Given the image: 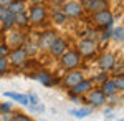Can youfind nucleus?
<instances>
[{
    "mask_svg": "<svg viewBox=\"0 0 124 121\" xmlns=\"http://www.w3.org/2000/svg\"><path fill=\"white\" fill-rule=\"evenodd\" d=\"M60 65L63 70H76L81 65V55L78 53V50H66L63 55L60 56Z\"/></svg>",
    "mask_w": 124,
    "mask_h": 121,
    "instance_id": "1",
    "label": "nucleus"
},
{
    "mask_svg": "<svg viewBox=\"0 0 124 121\" xmlns=\"http://www.w3.org/2000/svg\"><path fill=\"white\" fill-rule=\"evenodd\" d=\"M96 52H98V45L94 40L85 38L78 42V53L81 55V58H91L93 55H96Z\"/></svg>",
    "mask_w": 124,
    "mask_h": 121,
    "instance_id": "2",
    "label": "nucleus"
},
{
    "mask_svg": "<svg viewBox=\"0 0 124 121\" xmlns=\"http://www.w3.org/2000/svg\"><path fill=\"white\" fill-rule=\"evenodd\" d=\"M48 17V12H46V7L45 5H41V3H35L31 9H30V23H33V25H40L41 22H45Z\"/></svg>",
    "mask_w": 124,
    "mask_h": 121,
    "instance_id": "3",
    "label": "nucleus"
},
{
    "mask_svg": "<svg viewBox=\"0 0 124 121\" xmlns=\"http://www.w3.org/2000/svg\"><path fill=\"white\" fill-rule=\"evenodd\" d=\"M91 15H93V22H94L96 27L106 28L108 25H113V23H114V15L111 13L109 9L101 10V12H96V13H91Z\"/></svg>",
    "mask_w": 124,
    "mask_h": 121,
    "instance_id": "4",
    "label": "nucleus"
},
{
    "mask_svg": "<svg viewBox=\"0 0 124 121\" xmlns=\"http://www.w3.org/2000/svg\"><path fill=\"white\" fill-rule=\"evenodd\" d=\"M61 12L66 15L68 18H78V17H81V15H83L85 9H83V5H81V2L70 0V2H66V3L63 5Z\"/></svg>",
    "mask_w": 124,
    "mask_h": 121,
    "instance_id": "5",
    "label": "nucleus"
},
{
    "mask_svg": "<svg viewBox=\"0 0 124 121\" xmlns=\"http://www.w3.org/2000/svg\"><path fill=\"white\" fill-rule=\"evenodd\" d=\"M8 63L10 65H13V66H22V65H25L27 63V60H28V53L25 52V48H13V50H10V53H8Z\"/></svg>",
    "mask_w": 124,
    "mask_h": 121,
    "instance_id": "6",
    "label": "nucleus"
},
{
    "mask_svg": "<svg viewBox=\"0 0 124 121\" xmlns=\"http://www.w3.org/2000/svg\"><path fill=\"white\" fill-rule=\"evenodd\" d=\"M81 5H83V9H86L89 13H96V12L109 9V2H108V0H83Z\"/></svg>",
    "mask_w": 124,
    "mask_h": 121,
    "instance_id": "7",
    "label": "nucleus"
},
{
    "mask_svg": "<svg viewBox=\"0 0 124 121\" xmlns=\"http://www.w3.org/2000/svg\"><path fill=\"white\" fill-rule=\"evenodd\" d=\"M86 95H88V103H89L93 108H99V106H103V104L106 103V100H108L106 95L103 93L101 90H93V88H91Z\"/></svg>",
    "mask_w": 124,
    "mask_h": 121,
    "instance_id": "8",
    "label": "nucleus"
},
{
    "mask_svg": "<svg viewBox=\"0 0 124 121\" xmlns=\"http://www.w3.org/2000/svg\"><path fill=\"white\" fill-rule=\"evenodd\" d=\"M66 50H68V42H66V40H63V38H60V37H56V40L51 43V47L48 48L50 55L55 56V58H60Z\"/></svg>",
    "mask_w": 124,
    "mask_h": 121,
    "instance_id": "9",
    "label": "nucleus"
},
{
    "mask_svg": "<svg viewBox=\"0 0 124 121\" xmlns=\"http://www.w3.org/2000/svg\"><path fill=\"white\" fill-rule=\"evenodd\" d=\"M56 37H58V33L56 32H51V30L41 33V37L38 40V50L40 52H48V48L51 47V43L56 40Z\"/></svg>",
    "mask_w": 124,
    "mask_h": 121,
    "instance_id": "10",
    "label": "nucleus"
},
{
    "mask_svg": "<svg viewBox=\"0 0 124 121\" xmlns=\"http://www.w3.org/2000/svg\"><path fill=\"white\" fill-rule=\"evenodd\" d=\"M91 88H93V80H86V78H83L79 83H76L73 88H70V93L83 96V95H86Z\"/></svg>",
    "mask_w": 124,
    "mask_h": 121,
    "instance_id": "11",
    "label": "nucleus"
},
{
    "mask_svg": "<svg viewBox=\"0 0 124 121\" xmlns=\"http://www.w3.org/2000/svg\"><path fill=\"white\" fill-rule=\"evenodd\" d=\"M27 42V37H25V33L23 32H20V30H17V32H12L8 35V45L10 48H18V47H23V43Z\"/></svg>",
    "mask_w": 124,
    "mask_h": 121,
    "instance_id": "12",
    "label": "nucleus"
},
{
    "mask_svg": "<svg viewBox=\"0 0 124 121\" xmlns=\"http://www.w3.org/2000/svg\"><path fill=\"white\" fill-rule=\"evenodd\" d=\"M114 63H116V58L113 53H103L99 56V60H98V65H99V68L103 71H111Z\"/></svg>",
    "mask_w": 124,
    "mask_h": 121,
    "instance_id": "13",
    "label": "nucleus"
},
{
    "mask_svg": "<svg viewBox=\"0 0 124 121\" xmlns=\"http://www.w3.org/2000/svg\"><path fill=\"white\" fill-rule=\"evenodd\" d=\"M83 78H85L83 71H79V70H70L68 75L65 76V86H66V88H73V86L76 83H79Z\"/></svg>",
    "mask_w": 124,
    "mask_h": 121,
    "instance_id": "14",
    "label": "nucleus"
},
{
    "mask_svg": "<svg viewBox=\"0 0 124 121\" xmlns=\"http://www.w3.org/2000/svg\"><path fill=\"white\" fill-rule=\"evenodd\" d=\"M101 91L106 95V98H109V96H113V95L117 93V86H116V81L114 80H104L103 83H101Z\"/></svg>",
    "mask_w": 124,
    "mask_h": 121,
    "instance_id": "15",
    "label": "nucleus"
},
{
    "mask_svg": "<svg viewBox=\"0 0 124 121\" xmlns=\"http://www.w3.org/2000/svg\"><path fill=\"white\" fill-rule=\"evenodd\" d=\"M5 98H10V100H13V101L20 103V104H23V106H27L28 104V95H23V93H15V91H7V93H3Z\"/></svg>",
    "mask_w": 124,
    "mask_h": 121,
    "instance_id": "16",
    "label": "nucleus"
},
{
    "mask_svg": "<svg viewBox=\"0 0 124 121\" xmlns=\"http://www.w3.org/2000/svg\"><path fill=\"white\" fill-rule=\"evenodd\" d=\"M27 9V5H25V2L23 0H12L8 5H7V10H8L10 13H20V12H25Z\"/></svg>",
    "mask_w": 124,
    "mask_h": 121,
    "instance_id": "17",
    "label": "nucleus"
},
{
    "mask_svg": "<svg viewBox=\"0 0 124 121\" xmlns=\"http://www.w3.org/2000/svg\"><path fill=\"white\" fill-rule=\"evenodd\" d=\"M35 78H37L41 85H45V86H53V85H55L53 75L48 73V71H40V73H37V76H35Z\"/></svg>",
    "mask_w": 124,
    "mask_h": 121,
    "instance_id": "18",
    "label": "nucleus"
},
{
    "mask_svg": "<svg viewBox=\"0 0 124 121\" xmlns=\"http://www.w3.org/2000/svg\"><path fill=\"white\" fill-rule=\"evenodd\" d=\"M28 23H30V18H28V15H27L25 12L15 13V27L23 28V27H27Z\"/></svg>",
    "mask_w": 124,
    "mask_h": 121,
    "instance_id": "19",
    "label": "nucleus"
},
{
    "mask_svg": "<svg viewBox=\"0 0 124 121\" xmlns=\"http://www.w3.org/2000/svg\"><path fill=\"white\" fill-rule=\"evenodd\" d=\"M13 27H15V15L8 12V13L5 15L3 22H2V30H3V32H7V30H12Z\"/></svg>",
    "mask_w": 124,
    "mask_h": 121,
    "instance_id": "20",
    "label": "nucleus"
},
{
    "mask_svg": "<svg viewBox=\"0 0 124 121\" xmlns=\"http://www.w3.org/2000/svg\"><path fill=\"white\" fill-rule=\"evenodd\" d=\"M93 106L91 108H79V110H71L70 111V114H73L75 118H85V116H88V114H91L93 113Z\"/></svg>",
    "mask_w": 124,
    "mask_h": 121,
    "instance_id": "21",
    "label": "nucleus"
},
{
    "mask_svg": "<svg viewBox=\"0 0 124 121\" xmlns=\"http://www.w3.org/2000/svg\"><path fill=\"white\" fill-rule=\"evenodd\" d=\"M23 45H25V52H27V53H28V56H33V55H37V53H38L40 50H38V43H35V42H31V40H30V42H27V43H23Z\"/></svg>",
    "mask_w": 124,
    "mask_h": 121,
    "instance_id": "22",
    "label": "nucleus"
},
{
    "mask_svg": "<svg viewBox=\"0 0 124 121\" xmlns=\"http://www.w3.org/2000/svg\"><path fill=\"white\" fill-rule=\"evenodd\" d=\"M51 18H53V22L55 23H58V25H63L65 22H66V15L61 12V10H56V12H53V15H51Z\"/></svg>",
    "mask_w": 124,
    "mask_h": 121,
    "instance_id": "23",
    "label": "nucleus"
},
{
    "mask_svg": "<svg viewBox=\"0 0 124 121\" xmlns=\"http://www.w3.org/2000/svg\"><path fill=\"white\" fill-rule=\"evenodd\" d=\"M111 38H114L116 42L123 43V42H124V28H123V27L113 28V35H111Z\"/></svg>",
    "mask_w": 124,
    "mask_h": 121,
    "instance_id": "24",
    "label": "nucleus"
},
{
    "mask_svg": "<svg viewBox=\"0 0 124 121\" xmlns=\"http://www.w3.org/2000/svg\"><path fill=\"white\" fill-rule=\"evenodd\" d=\"M8 66H10L8 58H7V56H0V76L8 71Z\"/></svg>",
    "mask_w": 124,
    "mask_h": 121,
    "instance_id": "25",
    "label": "nucleus"
},
{
    "mask_svg": "<svg viewBox=\"0 0 124 121\" xmlns=\"http://www.w3.org/2000/svg\"><path fill=\"white\" fill-rule=\"evenodd\" d=\"M111 71H114L116 76H124V61L121 63V65H116V63H114V66H113Z\"/></svg>",
    "mask_w": 124,
    "mask_h": 121,
    "instance_id": "26",
    "label": "nucleus"
},
{
    "mask_svg": "<svg viewBox=\"0 0 124 121\" xmlns=\"http://www.w3.org/2000/svg\"><path fill=\"white\" fill-rule=\"evenodd\" d=\"M91 80H93V81H94V83H103V81H104V80H108V71H103V73H99L98 75V76H94V78H91Z\"/></svg>",
    "mask_w": 124,
    "mask_h": 121,
    "instance_id": "27",
    "label": "nucleus"
},
{
    "mask_svg": "<svg viewBox=\"0 0 124 121\" xmlns=\"http://www.w3.org/2000/svg\"><path fill=\"white\" fill-rule=\"evenodd\" d=\"M114 81L117 86V91H124V76H116Z\"/></svg>",
    "mask_w": 124,
    "mask_h": 121,
    "instance_id": "28",
    "label": "nucleus"
},
{
    "mask_svg": "<svg viewBox=\"0 0 124 121\" xmlns=\"http://www.w3.org/2000/svg\"><path fill=\"white\" fill-rule=\"evenodd\" d=\"M10 53V47L7 43H0V56H8Z\"/></svg>",
    "mask_w": 124,
    "mask_h": 121,
    "instance_id": "29",
    "label": "nucleus"
},
{
    "mask_svg": "<svg viewBox=\"0 0 124 121\" xmlns=\"http://www.w3.org/2000/svg\"><path fill=\"white\" fill-rule=\"evenodd\" d=\"M12 120L13 121H30V116H23L22 113H15V114H12Z\"/></svg>",
    "mask_w": 124,
    "mask_h": 121,
    "instance_id": "30",
    "label": "nucleus"
},
{
    "mask_svg": "<svg viewBox=\"0 0 124 121\" xmlns=\"http://www.w3.org/2000/svg\"><path fill=\"white\" fill-rule=\"evenodd\" d=\"M0 113H12V103H2L0 104Z\"/></svg>",
    "mask_w": 124,
    "mask_h": 121,
    "instance_id": "31",
    "label": "nucleus"
},
{
    "mask_svg": "<svg viewBox=\"0 0 124 121\" xmlns=\"http://www.w3.org/2000/svg\"><path fill=\"white\" fill-rule=\"evenodd\" d=\"M38 103H40V100L37 95H33V93L28 95V104H38Z\"/></svg>",
    "mask_w": 124,
    "mask_h": 121,
    "instance_id": "32",
    "label": "nucleus"
},
{
    "mask_svg": "<svg viewBox=\"0 0 124 121\" xmlns=\"http://www.w3.org/2000/svg\"><path fill=\"white\" fill-rule=\"evenodd\" d=\"M8 13V10H7V7H0V23L3 22V18H5V15Z\"/></svg>",
    "mask_w": 124,
    "mask_h": 121,
    "instance_id": "33",
    "label": "nucleus"
},
{
    "mask_svg": "<svg viewBox=\"0 0 124 121\" xmlns=\"http://www.w3.org/2000/svg\"><path fill=\"white\" fill-rule=\"evenodd\" d=\"M12 0H0V7H7Z\"/></svg>",
    "mask_w": 124,
    "mask_h": 121,
    "instance_id": "34",
    "label": "nucleus"
}]
</instances>
